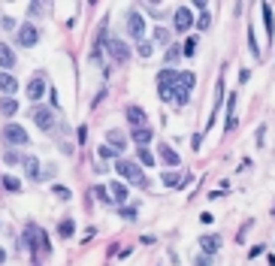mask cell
I'll return each mask as SVG.
<instances>
[{"mask_svg":"<svg viewBox=\"0 0 275 266\" xmlns=\"http://www.w3.org/2000/svg\"><path fill=\"white\" fill-rule=\"evenodd\" d=\"M106 49H109L112 61H118V64H124V61L130 58V46L121 43V40H106Z\"/></svg>","mask_w":275,"mask_h":266,"instance_id":"7","label":"cell"},{"mask_svg":"<svg viewBox=\"0 0 275 266\" xmlns=\"http://www.w3.org/2000/svg\"><path fill=\"white\" fill-rule=\"evenodd\" d=\"M15 43H18V46H24V49L36 46V43H39V30H36L33 24H18V33H15Z\"/></svg>","mask_w":275,"mask_h":266,"instance_id":"5","label":"cell"},{"mask_svg":"<svg viewBox=\"0 0 275 266\" xmlns=\"http://www.w3.org/2000/svg\"><path fill=\"white\" fill-rule=\"evenodd\" d=\"M196 266H212V257L203 254V257H196Z\"/></svg>","mask_w":275,"mask_h":266,"instance_id":"39","label":"cell"},{"mask_svg":"<svg viewBox=\"0 0 275 266\" xmlns=\"http://www.w3.org/2000/svg\"><path fill=\"white\" fill-rule=\"evenodd\" d=\"M179 55H182V49H179V46H170V49H167V64L179 61Z\"/></svg>","mask_w":275,"mask_h":266,"instance_id":"32","label":"cell"},{"mask_svg":"<svg viewBox=\"0 0 275 266\" xmlns=\"http://www.w3.org/2000/svg\"><path fill=\"white\" fill-rule=\"evenodd\" d=\"M157 155H161V161H164L167 167H179V155H176V148L161 145V151H157Z\"/></svg>","mask_w":275,"mask_h":266,"instance_id":"18","label":"cell"},{"mask_svg":"<svg viewBox=\"0 0 275 266\" xmlns=\"http://www.w3.org/2000/svg\"><path fill=\"white\" fill-rule=\"evenodd\" d=\"M21 167H24V176H27V178H33V181L43 178V173H39V161H36L33 155H24V158H21Z\"/></svg>","mask_w":275,"mask_h":266,"instance_id":"11","label":"cell"},{"mask_svg":"<svg viewBox=\"0 0 275 266\" xmlns=\"http://www.w3.org/2000/svg\"><path fill=\"white\" fill-rule=\"evenodd\" d=\"M182 52H184V55H187V58H190V55H193V52H196V36H190V40H187V43H184V49H182Z\"/></svg>","mask_w":275,"mask_h":266,"instance_id":"36","label":"cell"},{"mask_svg":"<svg viewBox=\"0 0 275 266\" xmlns=\"http://www.w3.org/2000/svg\"><path fill=\"white\" fill-rule=\"evenodd\" d=\"M127 30H130V36H133V40H145V18L136 12V9H130L127 12Z\"/></svg>","mask_w":275,"mask_h":266,"instance_id":"6","label":"cell"},{"mask_svg":"<svg viewBox=\"0 0 275 266\" xmlns=\"http://www.w3.org/2000/svg\"><path fill=\"white\" fill-rule=\"evenodd\" d=\"M200 248L212 257L218 248H221V236H215V233H209V236H200Z\"/></svg>","mask_w":275,"mask_h":266,"instance_id":"13","label":"cell"},{"mask_svg":"<svg viewBox=\"0 0 275 266\" xmlns=\"http://www.w3.org/2000/svg\"><path fill=\"white\" fill-rule=\"evenodd\" d=\"M73 233H76V221H70V218L61 221V236H73Z\"/></svg>","mask_w":275,"mask_h":266,"instance_id":"27","label":"cell"},{"mask_svg":"<svg viewBox=\"0 0 275 266\" xmlns=\"http://www.w3.org/2000/svg\"><path fill=\"white\" fill-rule=\"evenodd\" d=\"M0 136H3L9 145H27V133L21 124H3L0 127Z\"/></svg>","mask_w":275,"mask_h":266,"instance_id":"4","label":"cell"},{"mask_svg":"<svg viewBox=\"0 0 275 266\" xmlns=\"http://www.w3.org/2000/svg\"><path fill=\"white\" fill-rule=\"evenodd\" d=\"M154 40H157V43H170V30H167V27H157V30H154Z\"/></svg>","mask_w":275,"mask_h":266,"instance_id":"31","label":"cell"},{"mask_svg":"<svg viewBox=\"0 0 275 266\" xmlns=\"http://www.w3.org/2000/svg\"><path fill=\"white\" fill-rule=\"evenodd\" d=\"M127 121H130L133 130L136 127H145V109L142 106H127Z\"/></svg>","mask_w":275,"mask_h":266,"instance_id":"12","label":"cell"},{"mask_svg":"<svg viewBox=\"0 0 275 266\" xmlns=\"http://www.w3.org/2000/svg\"><path fill=\"white\" fill-rule=\"evenodd\" d=\"M3 187H6V191H12V194H15V191H21V181H18L15 176H3Z\"/></svg>","mask_w":275,"mask_h":266,"instance_id":"24","label":"cell"},{"mask_svg":"<svg viewBox=\"0 0 275 266\" xmlns=\"http://www.w3.org/2000/svg\"><path fill=\"white\" fill-rule=\"evenodd\" d=\"M33 121H36V127H39V130H46V133H52V130L58 127L55 112H52V109H46V106H36V109H33Z\"/></svg>","mask_w":275,"mask_h":266,"instance_id":"3","label":"cell"},{"mask_svg":"<svg viewBox=\"0 0 275 266\" xmlns=\"http://www.w3.org/2000/svg\"><path fill=\"white\" fill-rule=\"evenodd\" d=\"M179 85V73L176 70H161L157 73V91H173Z\"/></svg>","mask_w":275,"mask_h":266,"instance_id":"8","label":"cell"},{"mask_svg":"<svg viewBox=\"0 0 275 266\" xmlns=\"http://www.w3.org/2000/svg\"><path fill=\"white\" fill-rule=\"evenodd\" d=\"M52 194H55V197H61V200H70V197H73L67 187H61V184H55V187H52Z\"/></svg>","mask_w":275,"mask_h":266,"instance_id":"33","label":"cell"},{"mask_svg":"<svg viewBox=\"0 0 275 266\" xmlns=\"http://www.w3.org/2000/svg\"><path fill=\"white\" fill-rule=\"evenodd\" d=\"M3 161H6V164H21V155H18V151H12V148H9L6 155H3Z\"/></svg>","mask_w":275,"mask_h":266,"instance_id":"34","label":"cell"},{"mask_svg":"<svg viewBox=\"0 0 275 266\" xmlns=\"http://www.w3.org/2000/svg\"><path fill=\"white\" fill-rule=\"evenodd\" d=\"M24 245H27V251H33V254H52L49 233L43 230V227H36V224H27V227H24Z\"/></svg>","mask_w":275,"mask_h":266,"instance_id":"1","label":"cell"},{"mask_svg":"<svg viewBox=\"0 0 275 266\" xmlns=\"http://www.w3.org/2000/svg\"><path fill=\"white\" fill-rule=\"evenodd\" d=\"M136 52H139V58H145V61H148V58H151V43H148V40H142V43L136 46Z\"/></svg>","mask_w":275,"mask_h":266,"instance_id":"29","label":"cell"},{"mask_svg":"<svg viewBox=\"0 0 275 266\" xmlns=\"http://www.w3.org/2000/svg\"><path fill=\"white\" fill-rule=\"evenodd\" d=\"M151 136H154V130H148V124L133 130V139H136V145H139V148H145V145L151 142Z\"/></svg>","mask_w":275,"mask_h":266,"instance_id":"19","label":"cell"},{"mask_svg":"<svg viewBox=\"0 0 275 266\" xmlns=\"http://www.w3.org/2000/svg\"><path fill=\"white\" fill-rule=\"evenodd\" d=\"M173 24H176V30H187L193 24V9L190 6H179L176 15H173Z\"/></svg>","mask_w":275,"mask_h":266,"instance_id":"9","label":"cell"},{"mask_svg":"<svg viewBox=\"0 0 275 266\" xmlns=\"http://www.w3.org/2000/svg\"><path fill=\"white\" fill-rule=\"evenodd\" d=\"M115 173L121 176V178H130V181H133V184H139V187H145V184H148V178L142 176L139 164H133V161H127V158L115 161Z\"/></svg>","mask_w":275,"mask_h":266,"instance_id":"2","label":"cell"},{"mask_svg":"<svg viewBox=\"0 0 275 266\" xmlns=\"http://www.w3.org/2000/svg\"><path fill=\"white\" fill-rule=\"evenodd\" d=\"M43 94H46V82L36 76V79H30V82H27V97H30V100H39Z\"/></svg>","mask_w":275,"mask_h":266,"instance_id":"15","label":"cell"},{"mask_svg":"<svg viewBox=\"0 0 275 266\" xmlns=\"http://www.w3.org/2000/svg\"><path fill=\"white\" fill-rule=\"evenodd\" d=\"M0 24H3L6 30H18V24H15V18H9V15H6V18H0Z\"/></svg>","mask_w":275,"mask_h":266,"instance_id":"37","label":"cell"},{"mask_svg":"<svg viewBox=\"0 0 275 266\" xmlns=\"http://www.w3.org/2000/svg\"><path fill=\"white\" fill-rule=\"evenodd\" d=\"M94 197H97V200H103V203H109V200H112L109 187H103V184H97V187H94Z\"/></svg>","mask_w":275,"mask_h":266,"instance_id":"26","label":"cell"},{"mask_svg":"<svg viewBox=\"0 0 275 266\" xmlns=\"http://www.w3.org/2000/svg\"><path fill=\"white\" fill-rule=\"evenodd\" d=\"M148 15H154V18H164V9H161V6H154V3H151V6H148Z\"/></svg>","mask_w":275,"mask_h":266,"instance_id":"38","label":"cell"},{"mask_svg":"<svg viewBox=\"0 0 275 266\" xmlns=\"http://www.w3.org/2000/svg\"><path fill=\"white\" fill-rule=\"evenodd\" d=\"M97 155H100L103 161H112V158L118 155V151H115V148H109V145H100V148H97Z\"/></svg>","mask_w":275,"mask_h":266,"instance_id":"28","label":"cell"},{"mask_svg":"<svg viewBox=\"0 0 275 266\" xmlns=\"http://www.w3.org/2000/svg\"><path fill=\"white\" fill-rule=\"evenodd\" d=\"M136 155H139V164H145V167H151V164H154V155H151L148 148H139Z\"/></svg>","mask_w":275,"mask_h":266,"instance_id":"25","label":"cell"},{"mask_svg":"<svg viewBox=\"0 0 275 266\" xmlns=\"http://www.w3.org/2000/svg\"><path fill=\"white\" fill-rule=\"evenodd\" d=\"M193 82H196V76H193V73H187V70H184V73H179V91H184V94H187V91L193 88Z\"/></svg>","mask_w":275,"mask_h":266,"instance_id":"21","label":"cell"},{"mask_svg":"<svg viewBox=\"0 0 275 266\" xmlns=\"http://www.w3.org/2000/svg\"><path fill=\"white\" fill-rule=\"evenodd\" d=\"M161 178H164L167 187H182V181H184V176H179V173H164Z\"/></svg>","mask_w":275,"mask_h":266,"instance_id":"23","label":"cell"},{"mask_svg":"<svg viewBox=\"0 0 275 266\" xmlns=\"http://www.w3.org/2000/svg\"><path fill=\"white\" fill-rule=\"evenodd\" d=\"M209 12H200V21H196V30H209Z\"/></svg>","mask_w":275,"mask_h":266,"instance_id":"35","label":"cell"},{"mask_svg":"<svg viewBox=\"0 0 275 266\" xmlns=\"http://www.w3.org/2000/svg\"><path fill=\"white\" fill-rule=\"evenodd\" d=\"M0 67H3V70L15 67V55H12V49L6 43H0Z\"/></svg>","mask_w":275,"mask_h":266,"instance_id":"16","label":"cell"},{"mask_svg":"<svg viewBox=\"0 0 275 266\" xmlns=\"http://www.w3.org/2000/svg\"><path fill=\"white\" fill-rule=\"evenodd\" d=\"M3 260H6V251H3V248H0V263H3Z\"/></svg>","mask_w":275,"mask_h":266,"instance_id":"40","label":"cell"},{"mask_svg":"<svg viewBox=\"0 0 275 266\" xmlns=\"http://www.w3.org/2000/svg\"><path fill=\"white\" fill-rule=\"evenodd\" d=\"M15 112H18V103H15L12 97H3V100H0V115H6V118H12Z\"/></svg>","mask_w":275,"mask_h":266,"instance_id":"20","label":"cell"},{"mask_svg":"<svg viewBox=\"0 0 275 266\" xmlns=\"http://www.w3.org/2000/svg\"><path fill=\"white\" fill-rule=\"evenodd\" d=\"M260 9H263V24H266V36H272V33H275V21H272V6H269V3H263Z\"/></svg>","mask_w":275,"mask_h":266,"instance_id":"22","label":"cell"},{"mask_svg":"<svg viewBox=\"0 0 275 266\" xmlns=\"http://www.w3.org/2000/svg\"><path fill=\"white\" fill-rule=\"evenodd\" d=\"M0 91L3 94H15L18 91V79L12 73H0Z\"/></svg>","mask_w":275,"mask_h":266,"instance_id":"14","label":"cell"},{"mask_svg":"<svg viewBox=\"0 0 275 266\" xmlns=\"http://www.w3.org/2000/svg\"><path fill=\"white\" fill-rule=\"evenodd\" d=\"M106 142H109V148H115L118 155H124V148H127V136L121 133V130H106Z\"/></svg>","mask_w":275,"mask_h":266,"instance_id":"10","label":"cell"},{"mask_svg":"<svg viewBox=\"0 0 275 266\" xmlns=\"http://www.w3.org/2000/svg\"><path fill=\"white\" fill-rule=\"evenodd\" d=\"M109 194H112L115 203H127V187H124L121 181H112V184H109Z\"/></svg>","mask_w":275,"mask_h":266,"instance_id":"17","label":"cell"},{"mask_svg":"<svg viewBox=\"0 0 275 266\" xmlns=\"http://www.w3.org/2000/svg\"><path fill=\"white\" fill-rule=\"evenodd\" d=\"M27 12H30V15H43V12H46V3H39V0H33V3L27 6Z\"/></svg>","mask_w":275,"mask_h":266,"instance_id":"30","label":"cell"}]
</instances>
